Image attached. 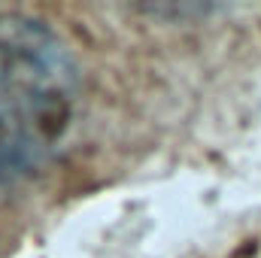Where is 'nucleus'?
Masks as SVG:
<instances>
[{"mask_svg":"<svg viewBox=\"0 0 261 258\" xmlns=\"http://www.w3.org/2000/svg\"><path fill=\"white\" fill-rule=\"evenodd\" d=\"M79 94V70L58 34L28 15H0V192L52 161Z\"/></svg>","mask_w":261,"mask_h":258,"instance_id":"obj_1","label":"nucleus"}]
</instances>
